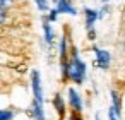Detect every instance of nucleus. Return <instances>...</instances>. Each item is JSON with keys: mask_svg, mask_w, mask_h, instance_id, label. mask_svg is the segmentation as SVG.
<instances>
[{"mask_svg": "<svg viewBox=\"0 0 125 120\" xmlns=\"http://www.w3.org/2000/svg\"><path fill=\"white\" fill-rule=\"evenodd\" d=\"M69 98H70V105L74 106L75 111H81L82 110V101L79 98V94L74 91V89H69Z\"/></svg>", "mask_w": 125, "mask_h": 120, "instance_id": "obj_4", "label": "nucleus"}, {"mask_svg": "<svg viewBox=\"0 0 125 120\" xmlns=\"http://www.w3.org/2000/svg\"><path fill=\"white\" fill-rule=\"evenodd\" d=\"M108 115H110V120H118V113H116L113 108L110 110V113H108Z\"/></svg>", "mask_w": 125, "mask_h": 120, "instance_id": "obj_12", "label": "nucleus"}, {"mask_svg": "<svg viewBox=\"0 0 125 120\" xmlns=\"http://www.w3.org/2000/svg\"><path fill=\"white\" fill-rule=\"evenodd\" d=\"M58 12H67V14H72V16H75L77 14V11L70 5V2L69 0H58Z\"/></svg>", "mask_w": 125, "mask_h": 120, "instance_id": "obj_5", "label": "nucleus"}, {"mask_svg": "<svg viewBox=\"0 0 125 120\" xmlns=\"http://www.w3.org/2000/svg\"><path fill=\"white\" fill-rule=\"evenodd\" d=\"M111 101H113V110L120 115L122 106H120V98H118V93H116V91H111Z\"/></svg>", "mask_w": 125, "mask_h": 120, "instance_id": "obj_8", "label": "nucleus"}, {"mask_svg": "<svg viewBox=\"0 0 125 120\" xmlns=\"http://www.w3.org/2000/svg\"><path fill=\"white\" fill-rule=\"evenodd\" d=\"M33 117L36 120H45L43 113V91H41V81L38 70H33Z\"/></svg>", "mask_w": 125, "mask_h": 120, "instance_id": "obj_1", "label": "nucleus"}, {"mask_svg": "<svg viewBox=\"0 0 125 120\" xmlns=\"http://www.w3.org/2000/svg\"><path fill=\"white\" fill-rule=\"evenodd\" d=\"M96 17H98V14H96V11H91V9H86V24H87V28H89V29L93 28V24H94V21H96Z\"/></svg>", "mask_w": 125, "mask_h": 120, "instance_id": "obj_6", "label": "nucleus"}, {"mask_svg": "<svg viewBox=\"0 0 125 120\" xmlns=\"http://www.w3.org/2000/svg\"><path fill=\"white\" fill-rule=\"evenodd\" d=\"M43 29H45V40H46V43H52V41H53V33H52V28H50L48 19H45V22H43Z\"/></svg>", "mask_w": 125, "mask_h": 120, "instance_id": "obj_7", "label": "nucleus"}, {"mask_svg": "<svg viewBox=\"0 0 125 120\" xmlns=\"http://www.w3.org/2000/svg\"><path fill=\"white\" fill-rule=\"evenodd\" d=\"M34 2H36V5L40 7V11H46V7H48L46 0H34Z\"/></svg>", "mask_w": 125, "mask_h": 120, "instance_id": "obj_11", "label": "nucleus"}, {"mask_svg": "<svg viewBox=\"0 0 125 120\" xmlns=\"http://www.w3.org/2000/svg\"><path fill=\"white\" fill-rule=\"evenodd\" d=\"M84 76H86V65H84V62L79 58L77 52L74 50V53H72V60L67 64V72H65L63 77H70L74 82L81 84V82L84 81Z\"/></svg>", "mask_w": 125, "mask_h": 120, "instance_id": "obj_2", "label": "nucleus"}, {"mask_svg": "<svg viewBox=\"0 0 125 120\" xmlns=\"http://www.w3.org/2000/svg\"><path fill=\"white\" fill-rule=\"evenodd\" d=\"M12 118V113L7 111V110H0V120H10Z\"/></svg>", "mask_w": 125, "mask_h": 120, "instance_id": "obj_10", "label": "nucleus"}, {"mask_svg": "<svg viewBox=\"0 0 125 120\" xmlns=\"http://www.w3.org/2000/svg\"><path fill=\"white\" fill-rule=\"evenodd\" d=\"M5 21V12H4V9L2 7H0V24H2Z\"/></svg>", "mask_w": 125, "mask_h": 120, "instance_id": "obj_15", "label": "nucleus"}, {"mask_svg": "<svg viewBox=\"0 0 125 120\" xmlns=\"http://www.w3.org/2000/svg\"><path fill=\"white\" fill-rule=\"evenodd\" d=\"M94 52H96L98 65H99L101 69H108V65H110V55H108V52L99 50V48H94Z\"/></svg>", "mask_w": 125, "mask_h": 120, "instance_id": "obj_3", "label": "nucleus"}, {"mask_svg": "<svg viewBox=\"0 0 125 120\" xmlns=\"http://www.w3.org/2000/svg\"><path fill=\"white\" fill-rule=\"evenodd\" d=\"M57 14H58V9L52 11V12H50V17H48V21H55V19H57Z\"/></svg>", "mask_w": 125, "mask_h": 120, "instance_id": "obj_14", "label": "nucleus"}, {"mask_svg": "<svg viewBox=\"0 0 125 120\" xmlns=\"http://www.w3.org/2000/svg\"><path fill=\"white\" fill-rule=\"evenodd\" d=\"M55 106H57L58 115H60V117H63L65 110H63V101H62V96H60V94H57V96H55Z\"/></svg>", "mask_w": 125, "mask_h": 120, "instance_id": "obj_9", "label": "nucleus"}, {"mask_svg": "<svg viewBox=\"0 0 125 120\" xmlns=\"http://www.w3.org/2000/svg\"><path fill=\"white\" fill-rule=\"evenodd\" d=\"M12 4V0H0V7L2 9H5V7H9Z\"/></svg>", "mask_w": 125, "mask_h": 120, "instance_id": "obj_13", "label": "nucleus"}, {"mask_svg": "<svg viewBox=\"0 0 125 120\" xmlns=\"http://www.w3.org/2000/svg\"><path fill=\"white\" fill-rule=\"evenodd\" d=\"M96 120H99V115H96Z\"/></svg>", "mask_w": 125, "mask_h": 120, "instance_id": "obj_16", "label": "nucleus"}, {"mask_svg": "<svg viewBox=\"0 0 125 120\" xmlns=\"http://www.w3.org/2000/svg\"><path fill=\"white\" fill-rule=\"evenodd\" d=\"M104 2H108V0H104Z\"/></svg>", "mask_w": 125, "mask_h": 120, "instance_id": "obj_17", "label": "nucleus"}]
</instances>
